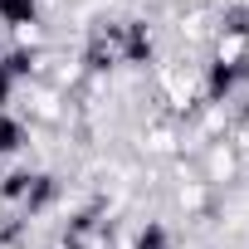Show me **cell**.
Returning <instances> with one entry per match:
<instances>
[{"label": "cell", "mask_w": 249, "mask_h": 249, "mask_svg": "<svg viewBox=\"0 0 249 249\" xmlns=\"http://www.w3.org/2000/svg\"><path fill=\"white\" fill-rule=\"evenodd\" d=\"M0 20L5 25H30L35 20V0H0Z\"/></svg>", "instance_id": "obj_1"}, {"label": "cell", "mask_w": 249, "mask_h": 249, "mask_svg": "<svg viewBox=\"0 0 249 249\" xmlns=\"http://www.w3.org/2000/svg\"><path fill=\"white\" fill-rule=\"evenodd\" d=\"M234 83H239V69H234V64H225V59H220V64H215V69H210V93H215V98H225V93H230V88H234Z\"/></svg>", "instance_id": "obj_2"}, {"label": "cell", "mask_w": 249, "mask_h": 249, "mask_svg": "<svg viewBox=\"0 0 249 249\" xmlns=\"http://www.w3.org/2000/svg\"><path fill=\"white\" fill-rule=\"evenodd\" d=\"M20 137H25V127H20V122H15V117H0V157H5V152H15V147H20Z\"/></svg>", "instance_id": "obj_3"}, {"label": "cell", "mask_w": 249, "mask_h": 249, "mask_svg": "<svg viewBox=\"0 0 249 249\" xmlns=\"http://www.w3.org/2000/svg\"><path fill=\"white\" fill-rule=\"evenodd\" d=\"M137 249H166V230H161V225H147V230L137 234Z\"/></svg>", "instance_id": "obj_4"}, {"label": "cell", "mask_w": 249, "mask_h": 249, "mask_svg": "<svg viewBox=\"0 0 249 249\" xmlns=\"http://www.w3.org/2000/svg\"><path fill=\"white\" fill-rule=\"evenodd\" d=\"M10 93H15V73H10L5 64H0V107L10 103Z\"/></svg>", "instance_id": "obj_5"}]
</instances>
